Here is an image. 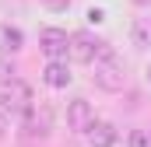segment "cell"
<instances>
[{"mask_svg":"<svg viewBox=\"0 0 151 147\" xmlns=\"http://www.w3.org/2000/svg\"><path fill=\"white\" fill-rule=\"evenodd\" d=\"M32 109H35V102H32V88L25 81L4 84V91H0V112L4 116H28Z\"/></svg>","mask_w":151,"mask_h":147,"instance_id":"obj_1","label":"cell"},{"mask_svg":"<svg viewBox=\"0 0 151 147\" xmlns=\"http://www.w3.org/2000/svg\"><path fill=\"white\" fill-rule=\"evenodd\" d=\"M95 84L102 91H119L123 88V67H119V60L109 46L102 49V60L95 63Z\"/></svg>","mask_w":151,"mask_h":147,"instance_id":"obj_2","label":"cell"},{"mask_svg":"<svg viewBox=\"0 0 151 147\" xmlns=\"http://www.w3.org/2000/svg\"><path fill=\"white\" fill-rule=\"evenodd\" d=\"M102 49H106V42H99L95 35H88V32H77L70 35V60L74 63H95V56H102Z\"/></svg>","mask_w":151,"mask_h":147,"instance_id":"obj_3","label":"cell"},{"mask_svg":"<svg viewBox=\"0 0 151 147\" xmlns=\"http://www.w3.org/2000/svg\"><path fill=\"white\" fill-rule=\"evenodd\" d=\"M39 49H42L49 60H60V56L70 49V39H67L63 28H46V32L39 35Z\"/></svg>","mask_w":151,"mask_h":147,"instance_id":"obj_4","label":"cell"},{"mask_svg":"<svg viewBox=\"0 0 151 147\" xmlns=\"http://www.w3.org/2000/svg\"><path fill=\"white\" fill-rule=\"evenodd\" d=\"M21 137L25 140H46L49 137V109H32L25 116V126H21Z\"/></svg>","mask_w":151,"mask_h":147,"instance_id":"obj_5","label":"cell"},{"mask_svg":"<svg viewBox=\"0 0 151 147\" xmlns=\"http://www.w3.org/2000/svg\"><path fill=\"white\" fill-rule=\"evenodd\" d=\"M67 123H70L74 130H88V126L95 123V116H91V105H88L84 98H74V102H70V109H67Z\"/></svg>","mask_w":151,"mask_h":147,"instance_id":"obj_6","label":"cell"},{"mask_svg":"<svg viewBox=\"0 0 151 147\" xmlns=\"http://www.w3.org/2000/svg\"><path fill=\"white\" fill-rule=\"evenodd\" d=\"M84 133H88V144L91 147H113L116 144V126L113 123H91Z\"/></svg>","mask_w":151,"mask_h":147,"instance_id":"obj_7","label":"cell"},{"mask_svg":"<svg viewBox=\"0 0 151 147\" xmlns=\"http://www.w3.org/2000/svg\"><path fill=\"white\" fill-rule=\"evenodd\" d=\"M21 46H25L21 28H14V25H0V53H18Z\"/></svg>","mask_w":151,"mask_h":147,"instance_id":"obj_8","label":"cell"},{"mask_svg":"<svg viewBox=\"0 0 151 147\" xmlns=\"http://www.w3.org/2000/svg\"><path fill=\"white\" fill-rule=\"evenodd\" d=\"M42 77H46L49 88H67V84H70V74H67V67H63L60 60H53V63L42 70Z\"/></svg>","mask_w":151,"mask_h":147,"instance_id":"obj_9","label":"cell"},{"mask_svg":"<svg viewBox=\"0 0 151 147\" xmlns=\"http://www.w3.org/2000/svg\"><path fill=\"white\" fill-rule=\"evenodd\" d=\"M130 147H151V130H134L130 133Z\"/></svg>","mask_w":151,"mask_h":147,"instance_id":"obj_10","label":"cell"},{"mask_svg":"<svg viewBox=\"0 0 151 147\" xmlns=\"http://www.w3.org/2000/svg\"><path fill=\"white\" fill-rule=\"evenodd\" d=\"M134 39H137L141 46H151V32L144 28V21H137V25H134Z\"/></svg>","mask_w":151,"mask_h":147,"instance_id":"obj_11","label":"cell"},{"mask_svg":"<svg viewBox=\"0 0 151 147\" xmlns=\"http://www.w3.org/2000/svg\"><path fill=\"white\" fill-rule=\"evenodd\" d=\"M0 81H4V84H11V81H14V63L0 60Z\"/></svg>","mask_w":151,"mask_h":147,"instance_id":"obj_12","label":"cell"},{"mask_svg":"<svg viewBox=\"0 0 151 147\" xmlns=\"http://www.w3.org/2000/svg\"><path fill=\"white\" fill-rule=\"evenodd\" d=\"M88 21H91V25H102V21H106V11H102V7H91V11H88Z\"/></svg>","mask_w":151,"mask_h":147,"instance_id":"obj_13","label":"cell"},{"mask_svg":"<svg viewBox=\"0 0 151 147\" xmlns=\"http://www.w3.org/2000/svg\"><path fill=\"white\" fill-rule=\"evenodd\" d=\"M67 4H70V0H46V7H49V11H63Z\"/></svg>","mask_w":151,"mask_h":147,"instance_id":"obj_14","label":"cell"},{"mask_svg":"<svg viewBox=\"0 0 151 147\" xmlns=\"http://www.w3.org/2000/svg\"><path fill=\"white\" fill-rule=\"evenodd\" d=\"M4 130H7V116L0 112V140H4Z\"/></svg>","mask_w":151,"mask_h":147,"instance_id":"obj_15","label":"cell"},{"mask_svg":"<svg viewBox=\"0 0 151 147\" xmlns=\"http://www.w3.org/2000/svg\"><path fill=\"white\" fill-rule=\"evenodd\" d=\"M148 81H151V63H148Z\"/></svg>","mask_w":151,"mask_h":147,"instance_id":"obj_16","label":"cell"},{"mask_svg":"<svg viewBox=\"0 0 151 147\" xmlns=\"http://www.w3.org/2000/svg\"><path fill=\"white\" fill-rule=\"evenodd\" d=\"M137 4H151V0H137Z\"/></svg>","mask_w":151,"mask_h":147,"instance_id":"obj_17","label":"cell"}]
</instances>
